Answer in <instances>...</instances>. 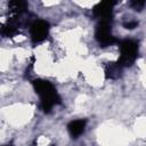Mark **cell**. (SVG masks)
<instances>
[{
	"mask_svg": "<svg viewBox=\"0 0 146 146\" xmlns=\"http://www.w3.org/2000/svg\"><path fill=\"white\" fill-rule=\"evenodd\" d=\"M35 92L40 96V107L44 113H49L55 105L60 104V97L56 88L47 80L35 79L32 82Z\"/></svg>",
	"mask_w": 146,
	"mask_h": 146,
	"instance_id": "1",
	"label": "cell"
},
{
	"mask_svg": "<svg viewBox=\"0 0 146 146\" xmlns=\"http://www.w3.org/2000/svg\"><path fill=\"white\" fill-rule=\"evenodd\" d=\"M119 48L120 57L117 63L122 67L131 66L138 57V42H136L135 40L125 39L119 42Z\"/></svg>",
	"mask_w": 146,
	"mask_h": 146,
	"instance_id": "2",
	"label": "cell"
},
{
	"mask_svg": "<svg viewBox=\"0 0 146 146\" xmlns=\"http://www.w3.org/2000/svg\"><path fill=\"white\" fill-rule=\"evenodd\" d=\"M111 26L112 25H111L110 19H100L98 22V24L96 25L95 36L102 47L111 46L116 41L112 34V27Z\"/></svg>",
	"mask_w": 146,
	"mask_h": 146,
	"instance_id": "3",
	"label": "cell"
},
{
	"mask_svg": "<svg viewBox=\"0 0 146 146\" xmlns=\"http://www.w3.org/2000/svg\"><path fill=\"white\" fill-rule=\"evenodd\" d=\"M49 33V24L43 19H36L30 25L31 39L34 43L43 41Z\"/></svg>",
	"mask_w": 146,
	"mask_h": 146,
	"instance_id": "4",
	"label": "cell"
},
{
	"mask_svg": "<svg viewBox=\"0 0 146 146\" xmlns=\"http://www.w3.org/2000/svg\"><path fill=\"white\" fill-rule=\"evenodd\" d=\"M114 5H115L114 1H100L94 7L92 13L99 19H110L111 21Z\"/></svg>",
	"mask_w": 146,
	"mask_h": 146,
	"instance_id": "5",
	"label": "cell"
},
{
	"mask_svg": "<svg viewBox=\"0 0 146 146\" xmlns=\"http://www.w3.org/2000/svg\"><path fill=\"white\" fill-rule=\"evenodd\" d=\"M122 66L117 63V62H110L105 65V76L106 79H117L121 76L122 73Z\"/></svg>",
	"mask_w": 146,
	"mask_h": 146,
	"instance_id": "6",
	"label": "cell"
},
{
	"mask_svg": "<svg viewBox=\"0 0 146 146\" xmlns=\"http://www.w3.org/2000/svg\"><path fill=\"white\" fill-rule=\"evenodd\" d=\"M86 120H74L71 121L67 125V130L72 138H78L80 135L83 133L84 128H86Z\"/></svg>",
	"mask_w": 146,
	"mask_h": 146,
	"instance_id": "7",
	"label": "cell"
},
{
	"mask_svg": "<svg viewBox=\"0 0 146 146\" xmlns=\"http://www.w3.org/2000/svg\"><path fill=\"white\" fill-rule=\"evenodd\" d=\"M29 5L25 1H21V0H16V1H10L8 3V9L10 15H23L26 9H27Z\"/></svg>",
	"mask_w": 146,
	"mask_h": 146,
	"instance_id": "8",
	"label": "cell"
},
{
	"mask_svg": "<svg viewBox=\"0 0 146 146\" xmlns=\"http://www.w3.org/2000/svg\"><path fill=\"white\" fill-rule=\"evenodd\" d=\"M145 1H143V0H132V1H130V7L133 9V10H138V11H140L143 8H144V6H145Z\"/></svg>",
	"mask_w": 146,
	"mask_h": 146,
	"instance_id": "9",
	"label": "cell"
},
{
	"mask_svg": "<svg viewBox=\"0 0 146 146\" xmlns=\"http://www.w3.org/2000/svg\"><path fill=\"white\" fill-rule=\"evenodd\" d=\"M123 26H124L125 29L132 30V29H135V27L138 26V22H136V21H128V22H124V23H123Z\"/></svg>",
	"mask_w": 146,
	"mask_h": 146,
	"instance_id": "10",
	"label": "cell"
},
{
	"mask_svg": "<svg viewBox=\"0 0 146 146\" xmlns=\"http://www.w3.org/2000/svg\"><path fill=\"white\" fill-rule=\"evenodd\" d=\"M6 146H13V145H6Z\"/></svg>",
	"mask_w": 146,
	"mask_h": 146,
	"instance_id": "11",
	"label": "cell"
}]
</instances>
